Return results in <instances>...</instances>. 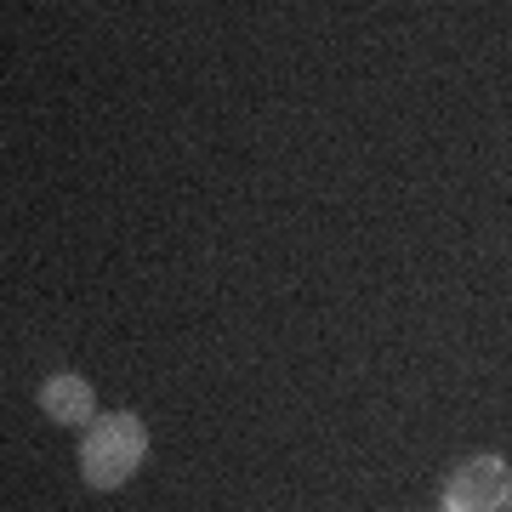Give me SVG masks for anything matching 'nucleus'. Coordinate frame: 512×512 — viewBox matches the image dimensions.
<instances>
[{
  "label": "nucleus",
  "mask_w": 512,
  "mask_h": 512,
  "mask_svg": "<svg viewBox=\"0 0 512 512\" xmlns=\"http://www.w3.org/2000/svg\"><path fill=\"white\" fill-rule=\"evenodd\" d=\"M148 456V421L131 416V410H114V416H97L80 439V478L86 490H120Z\"/></svg>",
  "instance_id": "1"
},
{
  "label": "nucleus",
  "mask_w": 512,
  "mask_h": 512,
  "mask_svg": "<svg viewBox=\"0 0 512 512\" xmlns=\"http://www.w3.org/2000/svg\"><path fill=\"white\" fill-rule=\"evenodd\" d=\"M444 512H512V461L467 456L444 478Z\"/></svg>",
  "instance_id": "2"
},
{
  "label": "nucleus",
  "mask_w": 512,
  "mask_h": 512,
  "mask_svg": "<svg viewBox=\"0 0 512 512\" xmlns=\"http://www.w3.org/2000/svg\"><path fill=\"white\" fill-rule=\"evenodd\" d=\"M35 399H40V410H46V421H57V427H92L97 421V393H92V382L74 376V370L46 376Z\"/></svg>",
  "instance_id": "3"
}]
</instances>
